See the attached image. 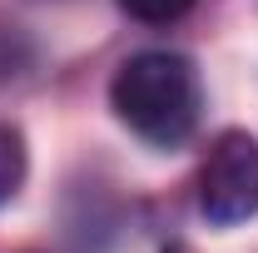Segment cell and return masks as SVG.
<instances>
[{
  "label": "cell",
  "instance_id": "277c9868",
  "mask_svg": "<svg viewBox=\"0 0 258 253\" xmlns=\"http://www.w3.org/2000/svg\"><path fill=\"white\" fill-rule=\"evenodd\" d=\"M119 10L129 20H139V25H169V20L189 15L194 0H119Z\"/></svg>",
  "mask_w": 258,
  "mask_h": 253
},
{
  "label": "cell",
  "instance_id": "3957f363",
  "mask_svg": "<svg viewBox=\"0 0 258 253\" xmlns=\"http://www.w3.org/2000/svg\"><path fill=\"white\" fill-rule=\"evenodd\" d=\"M25 184V139H20V129L0 124V209L20 194Z\"/></svg>",
  "mask_w": 258,
  "mask_h": 253
},
{
  "label": "cell",
  "instance_id": "7a4b0ae2",
  "mask_svg": "<svg viewBox=\"0 0 258 253\" xmlns=\"http://www.w3.org/2000/svg\"><path fill=\"white\" fill-rule=\"evenodd\" d=\"M199 209L204 219L233 228L258 214V139L243 129H224L199 169Z\"/></svg>",
  "mask_w": 258,
  "mask_h": 253
},
{
  "label": "cell",
  "instance_id": "6da1fadb",
  "mask_svg": "<svg viewBox=\"0 0 258 253\" xmlns=\"http://www.w3.org/2000/svg\"><path fill=\"white\" fill-rule=\"evenodd\" d=\"M109 104L139 139L179 144L199 124V70L174 50L129 55L109 80Z\"/></svg>",
  "mask_w": 258,
  "mask_h": 253
}]
</instances>
